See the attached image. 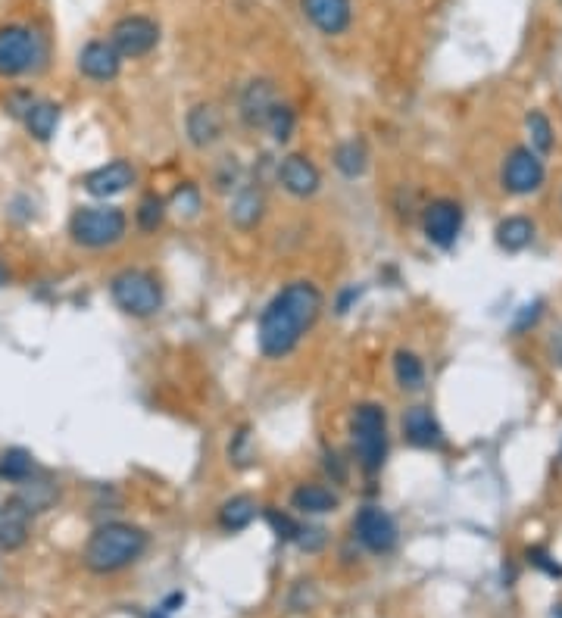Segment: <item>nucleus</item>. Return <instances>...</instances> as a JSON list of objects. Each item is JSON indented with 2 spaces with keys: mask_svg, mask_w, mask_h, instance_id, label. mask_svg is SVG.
Returning a JSON list of instances; mask_svg holds the SVG:
<instances>
[{
  "mask_svg": "<svg viewBox=\"0 0 562 618\" xmlns=\"http://www.w3.org/2000/svg\"><path fill=\"white\" fill-rule=\"evenodd\" d=\"M353 537L366 553L388 556L397 547V522L391 519L388 509L381 506H363L353 515Z\"/></svg>",
  "mask_w": 562,
  "mask_h": 618,
  "instance_id": "obj_10",
  "label": "nucleus"
},
{
  "mask_svg": "<svg viewBox=\"0 0 562 618\" xmlns=\"http://www.w3.org/2000/svg\"><path fill=\"white\" fill-rule=\"evenodd\" d=\"M32 519H35V512L22 503L19 494H13L10 500L0 503V550L16 553V550H22L25 544H29Z\"/></svg>",
  "mask_w": 562,
  "mask_h": 618,
  "instance_id": "obj_17",
  "label": "nucleus"
},
{
  "mask_svg": "<svg viewBox=\"0 0 562 618\" xmlns=\"http://www.w3.org/2000/svg\"><path fill=\"white\" fill-rule=\"evenodd\" d=\"M275 182L294 200H310L322 188V172L310 157H306V153H288V157L278 160Z\"/></svg>",
  "mask_w": 562,
  "mask_h": 618,
  "instance_id": "obj_11",
  "label": "nucleus"
},
{
  "mask_svg": "<svg viewBox=\"0 0 562 618\" xmlns=\"http://www.w3.org/2000/svg\"><path fill=\"white\" fill-rule=\"evenodd\" d=\"M291 509L306 515V519H319V515H331L341 509V494L331 491L328 484L303 481L291 491Z\"/></svg>",
  "mask_w": 562,
  "mask_h": 618,
  "instance_id": "obj_20",
  "label": "nucleus"
},
{
  "mask_svg": "<svg viewBox=\"0 0 562 618\" xmlns=\"http://www.w3.org/2000/svg\"><path fill=\"white\" fill-rule=\"evenodd\" d=\"M294 544L303 550V553H322L325 544H328V531L322 525H310V522H300V531H297V540Z\"/></svg>",
  "mask_w": 562,
  "mask_h": 618,
  "instance_id": "obj_35",
  "label": "nucleus"
},
{
  "mask_svg": "<svg viewBox=\"0 0 562 618\" xmlns=\"http://www.w3.org/2000/svg\"><path fill=\"white\" fill-rule=\"evenodd\" d=\"M166 213H169V203L166 197H160L157 191H147L138 206H135V225L138 231H144V235H153L163 222H166Z\"/></svg>",
  "mask_w": 562,
  "mask_h": 618,
  "instance_id": "obj_29",
  "label": "nucleus"
},
{
  "mask_svg": "<svg viewBox=\"0 0 562 618\" xmlns=\"http://www.w3.org/2000/svg\"><path fill=\"white\" fill-rule=\"evenodd\" d=\"M281 103V94L272 79H250L238 94V116L247 128H266L272 110Z\"/></svg>",
  "mask_w": 562,
  "mask_h": 618,
  "instance_id": "obj_13",
  "label": "nucleus"
},
{
  "mask_svg": "<svg viewBox=\"0 0 562 618\" xmlns=\"http://www.w3.org/2000/svg\"><path fill=\"white\" fill-rule=\"evenodd\" d=\"M550 618H562V603H553V606H550Z\"/></svg>",
  "mask_w": 562,
  "mask_h": 618,
  "instance_id": "obj_44",
  "label": "nucleus"
},
{
  "mask_svg": "<svg viewBox=\"0 0 562 618\" xmlns=\"http://www.w3.org/2000/svg\"><path fill=\"white\" fill-rule=\"evenodd\" d=\"M325 309V294L316 281H288L260 313L257 347L266 359H288Z\"/></svg>",
  "mask_w": 562,
  "mask_h": 618,
  "instance_id": "obj_1",
  "label": "nucleus"
},
{
  "mask_svg": "<svg viewBox=\"0 0 562 618\" xmlns=\"http://www.w3.org/2000/svg\"><path fill=\"white\" fill-rule=\"evenodd\" d=\"M135 178H138L135 166H132L129 160L116 157V160H110V163H104V166L85 172V175H82V188H85L94 200H104V203H107L110 197H119V194L129 191V188L135 185Z\"/></svg>",
  "mask_w": 562,
  "mask_h": 618,
  "instance_id": "obj_12",
  "label": "nucleus"
},
{
  "mask_svg": "<svg viewBox=\"0 0 562 618\" xmlns=\"http://www.w3.org/2000/svg\"><path fill=\"white\" fill-rule=\"evenodd\" d=\"M110 297L119 313L132 319H153L163 309L166 294L160 278L147 269H122L110 278Z\"/></svg>",
  "mask_w": 562,
  "mask_h": 618,
  "instance_id": "obj_5",
  "label": "nucleus"
},
{
  "mask_svg": "<svg viewBox=\"0 0 562 618\" xmlns=\"http://www.w3.org/2000/svg\"><path fill=\"white\" fill-rule=\"evenodd\" d=\"M463 222H466L463 206L450 197H434L431 203L422 206V231L428 244H434L438 250H450L459 241Z\"/></svg>",
  "mask_w": 562,
  "mask_h": 618,
  "instance_id": "obj_9",
  "label": "nucleus"
},
{
  "mask_svg": "<svg viewBox=\"0 0 562 618\" xmlns=\"http://www.w3.org/2000/svg\"><path fill=\"white\" fill-rule=\"evenodd\" d=\"M185 606V594H182V590H172V594L160 603V609L163 612H169V615H175L178 609H182Z\"/></svg>",
  "mask_w": 562,
  "mask_h": 618,
  "instance_id": "obj_42",
  "label": "nucleus"
},
{
  "mask_svg": "<svg viewBox=\"0 0 562 618\" xmlns=\"http://www.w3.org/2000/svg\"><path fill=\"white\" fill-rule=\"evenodd\" d=\"M350 441H353V456L363 475H378L388 462V412L381 403H360L353 409L350 419Z\"/></svg>",
  "mask_w": 562,
  "mask_h": 618,
  "instance_id": "obj_3",
  "label": "nucleus"
},
{
  "mask_svg": "<svg viewBox=\"0 0 562 618\" xmlns=\"http://www.w3.org/2000/svg\"><path fill=\"white\" fill-rule=\"evenodd\" d=\"M400 428H403V441L416 450H441L447 441L438 416L431 412V406H422V403H416L403 412Z\"/></svg>",
  "mask_w": 562,
  "mask_h": 618,
  "instance_id": "obj_15",
  "label": "nucleus"
},
{
  "mask_svg": "<svg viewBox=\"0 0 562 618\" xmlns=\"http://www.w3.org/2000/svg\"><path fill=\"white\" fill-rule=\"evenodd\" d=\"M60 119H63V107L54 100H35L32 103V110L25 113L22 125H25V132H29L38 144H50L57 135V128H60Z\"/></svg>",
  "mask_w": 562,
  "mask_h": 618,
  "instance_id": "obj_22",
  "label": "nucleus"
},
{
  "mask_svg": "<svg viewBox=\"0 0 562 618\" xmlns=\"http://www.w3.org/2000/svg\"><path fill=\"white\" fill-rule=\"evenodd\" d=\"M125 231H129V216H125L122 206L113 203H91L79 206L69 216V238L72 244H79L85 250H107L116 247Z\"/></svg>",
  "mask_w": 562,
  "mask_h": 618,
  "instance_id": "obj_4",
  "label": "nucleus"
},
{
  "mask_svg": "<svg viewBox=\"0 0 562 618\" xmlns=\"http://www.w3.org/2000/svg\"><path fill=\"white\" fill-rule=\"evenodd\" d=\"M547 182V166L544 157H538L528 144H519L506 153L503 169H500V185L506 194L513 197H531L538 194Z\"/></svg>",
  "mask_w": 562,
  "mask_h": 618,
  "instance_id": "obj_7",
  "label": "nucleus"
},
{
  "mask_svg": "<svg viewBox=\"0 0 562 618\" xmlns=\"http://www.w3.org/2000/svg\"><path fill=\"white\" fill-rule=\"evenodd\" d=\"M547 356H550V363L562 369V325L550 331V338H547Z\"/></svg>",
  "mask_w": 562,
  "mask_h": 618,
  "instance_id": "obj_41",
  "label": "nucleus"
},
{
  "mask_svg": "<svg viewBox=\"0 0 562 618\" xmlns=\"http://www.w3.org/2000/svg\"><path fill=\"white\" fill-rule=\"evenodd\" d=\"M331 163H335V169L344 178H363L366 169H369V150H366L363 141L347 138L335 147V153H331Z\"/></svg>",
  "mask_w": 562,
  "mask_h": 618,
  "instance_id": "obj_25",
  "label": "nucleus"
},
{
  "mask_svg": "<svg viewBox=\"0 0 562 618\" xmlns=\"http://www.w3.org/2000/svg\"><path fill=\"white\" fill-rule=\"evenodd\" d=\"M544 316V300H534V303H525L522 306V313L516 316V322H513V331L516 334H522V331H528L531 325H538V319Z\"/></svg>",
  "mask_w": 562,
  "mask_h": 618,
  "instance_id": "obj_39",
  "label": "nucleus"
},
{
  "mask_svg": "<svg viewBox=\"0 0 562 618\" xmlns=\"http://www.w3.org/2000/svg\"><path fill=\"white\" fill-rule=\"evenodd\" d=\"M391 369H394V381H397L400 391L416 394V391L425 388V363H422L419 353L400 347L391 359Z\"/></svg>",
  "mask_w": 562,
  "mask_h": 618,
  "instance_id": "obj_24",
  "label": "nucleus"
},
{
  "mask_svg": "<svg viewBox=\"0 0 562 618\" xmlns=\"http://www.w3.org/2000/svg\"><path fill=\"white\" fill-rule=\"evenodd\" d=\"M185 135L188 144L197 150H210L222 141L225 135V116L216 103H194L185 116Z\"/></svg>",
  "mask_w": 562,
  "mask_h": 618,
  "instance_id": "obj_19",
  "label": "nucleus"
},
{
  "mask_svg": "<svg viewBox=\"0 0 562 618\" xmlns=\"http://www.w3.org/2000/svg\"><path fill=\"white\" fill-rule=\"evenodd\" d=\"M166 203H169V210H172L175 216L194 219V216L200 213V206H203L200 185H194V182H182V185H178V188L172 191V197H169Z\"/></svg>",
  "mask_w": 562,
  "mask_h": 618,
  "instance_id": "obj_32",
  "label": "nucleus"
},
{
  "mask_svg": "<svg viewBox=\"0 0 562 618\" xmlns=\"http://www.w3.org/2000/svg\"><path fill=\"white\" fill-rule=\"evenodd\" d=\"M360 297H363V288H356V285H350V288H344L338 297H335V313L338 316H347L350 309L360 303Z\"/></svg>",
  "mask_w": 562,
  "mask_h": 618,
  "instance_id": "obj_40",
  "label": "nucleus"
},
{
  "mask_svg": "<svg viewBox=\"0 0 562 618\" xmlns=\"http://www.w3.org/2000/svg\"><path fill=\"white\" fill-rule=\"evenodd\" d=\"M559 462H562V447H559Z\"/></svg>",
  "mask_w": 562,
  "mask_h": 618,
  "instance_id": "obj_45",
  "label": "nucleus"
},
{
  "mask_svg": "<svg viewBox=\"0 0 562 618\" xmlns=\"http://www.w3.org/2000/svg\"><path fill=\"white\" fill-rule=\"evenodd\" d=\"M79 72L85 75V79L97 82V85H110V82L119 79L122 57L116 54V47L110 44V38H94L82 47Z\"/></svg>",
  "mask_w": 562,
  "mask_h": 618,
  "instance_id": "obj_18",
  "label": "nucleus"
},
{
  "mask_svg": "<svg viewBox=\"0 0 562 618\" xmlns=\"http://www.w3.org/2000/svg\"><path fill=\"white\" fill-rule=\"evenodd\" d=\"M263 132H269L275 144H288L294 138V132H297V113H294V107H291L288 100H281L278 107L272 110V116H269Z\"/></svg>",
  "mask_w": 562,
  "mask_h": 618,
  "instance_id": "obj_31",
  "label": "nucleus"
},
{
  "mask_svg": "<svg viewBox=\"0 0 562 618\" xmlns=\"http://www.w3.org/2000/svg\"><path fill=\"white\" fill-rule=\"evenodd\" d=\"M147 618H172V615H169V612H163V609L157 606V609H150V612H147Z\"/></svg>",
  "mask_w": 562,
  "mask_h": 618,
  "instance_id": "obj_43",
  "label": "nucleus"
},
{
  "mask_svg": "<svg viewBox=\"0 0 562 618\" xmlns=\"http://www.w3.org/2000/svg\"><path fill=\"white\" fill-rule=\"evenodd\" d=\"M525 562L531 565V569H538V572H544L550 578H562V562H556L547 547H528L525 550Z\"/></svg>",
  "mask_w": 562,
  "mask_h": 618,
  "instance_id": "obj_36",
  "label": "nucleus"
},
{
  "mask_svg": "<svg viewBox=\"0 0 562 618\" xmlns=\"http://www.w3.org/2000/svg\"><path fill=\"white\" fill-rule=\"evenodd\" d=\"M35 475V456L22 447H10L0 453V481L10 484H25Z\"/></svg>",
  "mask_w": 562,
  "mask_h": 618,
  "instance_id": "obj_26",
  "label": "nucleus"
},
{
  "mask_svg": "<svg viewBox=\"0 0 562 618\" xmlns=\"http://www.w3.org/2000/svg\"><path fill=\"white\" fill-rule=\"evenodd\" d=\"M150 537L144 528L129 522H107L97 525L85 544V569L94 575H116L122 569L135 565L147 553Z\"/></svg>",
  "mask_w": 562,
  "mask_h": 618,
  "instance_id": "obj_2",
  "label": "nucleus"
},
{
  "mask_svg": "<svg viewBox=\"0 0 562 618\" xmlns=\"http://www.w3.org/2000/svg\"><path fill=\"white\" fill-rule=\"evenodd\" d=\"M263 515H266V522H269V528L275 531L278 540H285V544H294L297 531H300V522L294 519L291 512H281V509H275V506H266Z\"/></svg>",
  "mask_w": 562,
  "mask_h": 618,
  "instance_id": "obj_34",
  "label": "nucleus"
},
{
  "mask_svg": "<svg viewBox=\"0 0 562 618\" xmlns=\"http://www.w3.org/2000/svg\"><path fill=\"white\" fill-rule=\"evenodd\" d=\"M19 497H22V503L29 506L35 515H38V512H47L50 506L57 503V484H54V481L29 478L25 484H19Z\"/></svg>",
  "mask_w": 562,
  "mask_h": 618,
  "instance_id": "obj_30",
  "label": "nucleus"
},
{
  "mask_svg": "<svg viewBox=\"0 0 562 618\" xmlns=\"http://www.w3.org/2000/svg\"><path fill=\"white\" fill-rule=\"evenodd\" d=\"M316 606H319V587L313 578H300L288 587V594H285L288 612H313Z\"/></svg>",
  "mask_w": 562,
  "mask_h": 618,
  "instance_id": "obj_33",
  "label": "nucleus"
},
{
  "mask_svg": "<svg viewBox=\"0 0 562 618\" xmlns=\"http://www.w3.org/2000/svg\"><path fill=\"white\" fill-rule=\"evenodd\" d=\"M38 97L32 94V91H25V88H16V91H10L7 94V100H4V110L13 116V119H25V113H29L32 110V103H35Z\"/></svg>",
  "mask_w": 562,
  "mask_h": 618,
  "instance_id": "obj_37",
  "label": "nucleus"
},
{
  "mask_svg": "<svg viewBox=\"0 0 562 618\" xmlns=\"http://www.w3.org/2000/svg\"><path fill=\"white\" fill-rule=\"evenodd\" d=\"M244 182H247L244 166H241V160L235 157V153H225V157L216 160L213 175H210V185H213L216 194H235Z\"/></svg>",
  "mask_w": 562,
  "mask_h": 618,
  "instance_id": "obj_28",
  "label": "nucleus"
},
{
  "mask_svg": "<svg viewBox=\"0 0 562 618\" xmlns=\"http://www.w3.org/2000/svg\"><path fill=\"white\" fill-rule=\"evenodd\" d=\"M110 44L116 47V54L122 60H141V57L150 54V50H157V44H160V25L153 22L150 16H141V13L122 16V19L113 22Z\"/></svg>",
  "mask_w": 562,
  "mask_h": 618,
  "instance_id": "obj_8",
  "label": "nucleus"
},
{
  "mask_svg": "<svg viewBox=\"0 0 562 618\" xmlns=\"http://www.w3.org/2000/svg\"><path fill=\"white\" fill-rule=\"evenodd\" d=\"M257 515H260V503L257 497H250V494H235V497H228L219 512H216V522L225 534H241L247 531L253 522H257Z\"/></svg>",
  "mask_w": 562,
  "mask_h": 618,
  "instance_id": "obj_21",
  "label": "nucleus"
},
{
  "mask_svg": "<svg viewBox=\"0 0 562 618\" xmlns=\"http://www.w3.org/2000/svg\"><path fill=\"white\" fill-rule=\"evenodd\" d=\"M228 459H232L235 466H250V459H253L250 428H238V434L232 437V444H228Z\"/></svg>",
  "mask_w": 562,
  "mask_h": 618,
  "instance_id": "obj_38",
  "label": "nucleus"
},
{
  "mask_svg": "<svg viewBox=\"0 0 562 618\" xmlns=\"http://www.w3.org/2000/svg\"><path fill=\"white\" fill-rule=\"evenodd\" d=\"M44 54L35 29L22 22L0 25V79H19L29 75Z\"/></svg>",
  "mask_w": 562,
  "mask_h": 618,
  "instance_id": "obj_6",
  "label": "nucleus"
},
{
  "mask_svg": "<svg viewBox=\"0 0 562 618\" xmlns=\"http://www.w3.org/2000/svg\"><path fill=\"white\" fill-rule=\"evenodd\" d=\"M525 132H528V147L538 157H550L556 147V135H553V122L547 119L544 110H531L525 116Z\"/></svg>",
  "mask_w": 562,
  "mask_h": 618,
  "instance_id": "obj_27",
  "label": "nucleus"
},
{
  "mask_svg": "<svg viewBox=\"0 0 562 618\" xmlns=\"http://www.w3.org/2000/svg\"><path fill=\"white\" fill-rule=\"evenodd\" d=\"M306 22L325 38H338L353 22V0H300Z\"/></svg>",
  "mask_w": 562,
  "mask_h": 618,
  "instance_id": "obj_16",
  "label": "nucleus"
},
{
  "mask_svg": "<svg viewBox=\"0 0 562 618\" xmlns=\"http://www.w3.org/2000/svg\"><path fill=\"white\" fill-rule=\"evenodd\" d=\"M534 231H538V228H534V219H528V216H506L494 228V241L506 253H522V250L531 247Z\"/></svg>",
  "mask_w": 562,
  "mask_h": 618,
  "instance_id": "obj_23",
  "label": "nucleus"
},
{
  "mask_svg": "<svg viewBox=\"0 0 562 618\" xmlns=\"http://www.w3.org/2000/svg\"><path fill=\"white\" fill-rule=\"evenodd\" d=\"M269 213V194H266V185L260 182H244L235 194H232V203H228V222H232L238 231H257L263 225Z\"/></svg>",
  "mask_w": 562,
  "mask_h": 618,
  "instance_id": "obj_14",
  "label": "nucleus"
}]
</instances>
